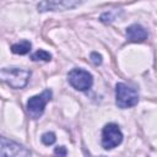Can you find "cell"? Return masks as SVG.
I'll return each instance as SVG.
<instances>
[{
	"label": "cell",
	"mask_w": 157,
	"mask_h": 157,
	"mask_svg": "<svg viewBox=\"0 0 157 157\" xmlns=\"http://www.w3.org/2000/svg\"><path fill=\"white\" fill-rule=\"evenodd\" d=\"M31 74L29 70L22 67H5L0 70V81L15 90H21L28 83Z\"/></svg>",
	"instance_id": "cell-1"
},
{
	"label": "cell",
	"mask_w": 157,
	"mask_h": 157,
	"mask_svg": "<svg viewBox=\"0 0 157 157\" xmlns=\"http://www.w3.org/2000/svg\"><path fill=\"white\" fill-rule=\"evenodd\" d=\"M139 102L137 91L124 82L115 85V103L119 108L126 109L136 105Z\"/></svg>",
	"instance_id": "cell-2"
},
{
	"label": "cell",
	"mask_w": 157,
	"mask_h": 157,
	"mask_svg": "<svg viewBox=\"0 0 157 157\" xmlns=\"http://www.w3.org/2000/svg\"><path fill=\"white\" fill-rule=\"evenodd\" d=\"M52 96H53V92H52V90L48 88V90H44L40 94H36V96L31 97L27 101V105H26L28 114L33 119H38L43 114L47 103L52 99Z\"/></svg>",
	"instance_id": "cell-3"
},
{
	"label": "cell",
	"mask_w": 157,
	"mask_h": 157,
	"mask_svg": "<svg viewBox=\"0 0 157 157\" xmlns=\"http://www.w3.org/2000/svg\"><path fill=\"white\" fill-rule=\"evenodd\" d=\"M32 153L21 144L0 136V157H31Z\"/></svg>",
	"instance_id": "cell-4"
},
{
	"label": "cell",
	"mask_w": 157,
	"mask_h": 157,
	"mask_svg": "<svg viewBox=\"0 0 157 157\" xmlns=\"http://www.w3.org/2000/svg\"><path fill=\"white\" fill-rule=\"evenodd\" d=\"M123 141V132L120 128L114 123H108L102 130V147L104 150H112L120 145Z\"/></svg>",
	"instance_id": "cell-5"
},
{
	"label": "cell",
	"mask_w": 157,
	"mask_h": 157,
	"mask_svg": "<svg viewBox=\"0 0 157 157\" xmlns=\"http://www.w3.org/2000/svg\"><path fill=\"white\" fill-rule=\"evenodd\" d=\"M69 83L77 91H87L92 87L93 77L92 75L83 69H72L67 74Z\"/></svg>",
	"instance_id": "cell-6"
},
{
	"label": "cell",
	"mask_w": 157,
	"mask_h": 157,
	"mask_svg": "<svg viewBox=\"0 0 157 157\" xmlns=\"http://www.w3.org/2000/svg\"><path fill=\"white\" fill-rule=\"evenodd\" d=\"M81 2L75 1V0H65V1H42L37 5L38 11L44 12V11H63V10H69L78 6Z\"/></svg>",
	"instance_id": "cell-7"
},
{
	"label": "cell",
	"mask_w": 157,
	"mask_h": 157,
	"mask_svg": "<svg viewBox=\"0 0 157 157\" xmlns=\"http://www.w3.org/2000/svg\"><path fill=\"white\" fill-rule=\"evenodd\" d=\"M126 37L129 42L132 43H141L145 39H147L148 34L147 31L139 23H134L126 28Z\"/></svg>",
	"instance_id": "cell-8"
},
{
	"label": "cell",
	"mask_w": 157,
	"mask_h": 157,
	"mask_svg": "<svg viewBox=\"0 0 157 157\" xmlns=\"http://www.w3.org/2000/svg\"><path fill=\"white\" fill-rule=\"evenodd\" d=\"M31 48H32L31 42L23 39V40L16 43V44H12L11 45V52L15 53V54H18V55H25V54L31 52Z\"/></svg>",
	"instance_id": "cell-9"
},
{
	"label": "cell",
	"mask_w": 157,
	"mask_h": 157,
	"mask_svg": "<svg viewBox=\"0 0 157 157\" xmlns=\"http://www.w3.org/2000/svg\"><path fill=\"white\" fill-rule=\"evenodd\" d=\"M31 59H32L33 61H50V60H52V54L48 53L47 50L38 49L36 53L32 54Z\"/></svg>",
	"instance_id": "cell-10"
},
{
	"label": "cell",
	"mask_w": 157,
	"mask_h": 157,
	"mask_svg": "<svg viewBox=\"0 0 157 157\" xmlns=\"http://www.w3.org/2000/svg\"><path fill=\"white\" fill-rule=\"evenodd\" d=\"M40 140H42V142H43L45 146H50V145H53V144L55 142L56 137H55V134H54V132L48 131V132H44V134L42 135Z\"/></svg>",
	"instance_id": "cell-11"
},
{
	"label": "cell",
	"mask_w": 157,
	"mask_h": 157,
	"mask_svg": "<svg viewBox=\"0 0 157 157\" xmlns=\"http://www.w3.org/2000/svg\"><path fill=\"white\" fill-rule=\"evenodd\" d=\"M115 17H117V11H108V12L102 13L101 21L104 22V23H110L115 20Z\"/></svg>",
	"instance_id": "cell-12"
},
{
	"label": "cell",
	"mask_w": 157,
	"mask_h": 157,
	"mask_svg": "<svg viewBox=\"0 0 157 157\" xmlns=\"http://www.w3.org/2000/svg\"><path fill=\"white\" fill-rule=\"evenodd\" d=\"M67 150L65 148V146H56L54 148V156L55 157H66Z\"/></svg>",
	"instance_id": "cell-13"
},
{
	"label": "cell",
	"mask_w": 157,
	"mask_h": 157,
	"mask_svg": "<svg viewBox=\"0 0 157 157\" xmlns=\"http://www.w3.org/2000/svg\"><path fill=\"white\" fill-rule=\"evenodd\" d=\"M91 61H92L96 66L101 65V64H102V55H101V54H98L97 52L91 53Z\"/></svg>",
	"instance_id": "cell-14"
}]
</instances>
